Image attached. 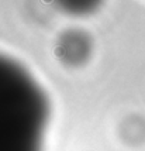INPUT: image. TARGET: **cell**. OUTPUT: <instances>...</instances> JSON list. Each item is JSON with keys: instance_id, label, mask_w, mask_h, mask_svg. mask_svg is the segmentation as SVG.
Masks as SVG:
<instances>
[{"instance_id": "1", "label": "cell", "mask_w": 145, "mask_h": 151, "mask_svg": "<svg viewBox=\"0 0 145 151\" xmlns=\"http://www.w3.org/2000/svg\"><path fill=\"white\" fill-rule=\"evenodd\" d=\"M45 103L38 86L0 55V151H38Z\"/></svg>"}, {"instance_id": "2", "label": "cell", "mask_w": 145, "mask_h": 151, "mask_svg": "<svg viewBox=\"0 0 145 151\" xmlns=\"http://www.w3.org/2000/svg\"><path fill=\"white\" fill-rule=\"evenodd\" d=\"M61 9L73 16H83L94 12L100 6L101 0H55Z\"/></svg>"}]
</instances>
